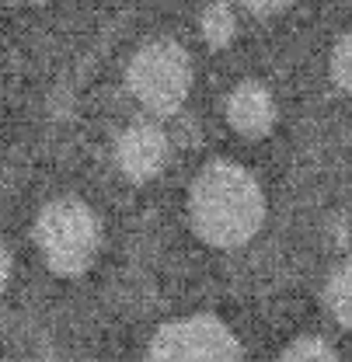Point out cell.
<instances>
[{
  "mask_svg": "<svg viewBox=\"0 0 352 362\" xmlns=\"http://www.w3.org/2000/svg\"><path fill=\"white\" fill-rule=\"evenodd\" d=\"M244 349L237 341V334L213 314H195L168 320L164 327H157V334L150 338L147 359H164V362H220V359H241Z\"/></svg>",
  "mask_w": 352,
  "mask_h": 362,
  "instance_id": "277c9868",
  "label": "cell"
},
{
  "mask_svg": "<svg viewBox=\"0 0 352 362\" xmlns=\"http://www.w3.org/2000/svg\"><path fill=\"white\" fill-rule=\"evenodd\" d=\"M7 279H11V255H7V247L0 244V293L7 289Z\"/></svg>",
  "mask_w": 352,
  "mask_h": 362,
  "instance_id": "7c38bea8",
  "label": "cell"
},
{
  "mask_svg": "<svg viewBox=\"0 0 352 362\" xmlns=\"http://www.w3.org/2000/svg\"><path fill=\"white\" fill-rule=\"evenodd\" d=\"M32 233H35V247L42 255L45 269L63 279L88 272V265L101 247V230H98L91 206L74 195L45 202L35 216Z\"/></svg>",
  "mask_w": 352,
  "mask_h": 362,
  "instance_id": "7a4b0ae2",
  "label": "cell"
},
{
  "mask_svg": "<svg viewBox=\"0 0 352 362\" xmlns=\"http://www.w3.org/2000/svg\"><path fill=\"white\" fill-rule=\"evenodd\" d=\"M324 307L342 327H352V258L328 275L324 282Z\"/></svg>",
  "mask_w": 352,
  "mask_h": 362,
  "instance_id": "52a82bcc",
  "label": "cell"
},
{
  "mask_svg": "<svg viewBox=\"0 0 352 362\" xmlns=\"http://www.w3.org/2000/svg\"><path fill=\"white\" fill-rule=\"evenodd\" d=\"M132 98L154 115H175L192 90V56L171 39L143 42L126 66Z\"/></svg>",
  "mask_w": 352,
  "mask_h": 362,
  "instance_id": "3957f363",
  "label": "cell"
},
{
  "mask_svg": "<svg viewBox=\"0 0 352 362\" xmlns=\"http://www.w3.org/2000/svg\"><path fill=\"white\" fill-rule=\"evenodd\" d=\"M168 153H171V146H168L164 129L150 126V122H136L130 129H123L115 139V164L136 185L157 178L168 164Z\"/></svg>",
  "mask_w": 352,
  "mask_h": 362,
  "instance_id": "5b68a950",
  "label": "cell"
},
{
  "mask_svg": "<svg viewBox=\"0 0 352 362\" xmlns=\"http://www.w3.org/2000/svg\"><path fill=\"white\" fill-rule=\"evenodd\" d=\"M227 126L244 139H262L276 126V98L259 81H241L227 94Z\"/></svg>",
  "mask_w": 352,
  "mask_h": 362,
  "instance_id": "8992f818",
  "label": "cell"
},
{
  "mask_svg": "<svg viewBox=\"0 0 352 362\" xmlns=\"http://www.w3.org/2000/svg\"><path fill=\"white\" fill-rule=\"evenodd\" d=\"M279 359L286 362H304V359H314V362H331L339 359V352L324 341V338H317V334H304V338H297V341H290L286 349H283V356Z\"/></svg>",
  "mask_w": 352,
  "mask_h": 362,
  "instance_id": "9c48e42d",
  "label": "cell"
},
{
  "mask_svg": "<svg viewBox=\"0 0 352 362\" xmlns=\"http://www.w3.org/2000/svg\"><path fill=\"white\" fill-rule=\"evenodd\" d=\"M241 7H248L251 14H259V18H268V14H279V11H286V7H293L297 0H237Z\"/></svg>",
  "mask_w": 352,
  "mask_h": 362,
  "instance_id": "8fae6325",
  "label": "cell"
},
{
  "mask_svg": "<svg viewBox=\"0 0 352 362\" xmlns=\"http://www.w3.org/2000/svg\"><path fill=\"white\" fill-rule=\"evenodd\" d=\"M331 81L352 98V32H346L331 49Z\"/></svg>",
  "mask_w": 352,
  "mask_h": 362,
  "instance_id": "30bf717a",
  "label": "cell"
},
{
  "mask_svg": "<svg viewBox=\"0 0 352 362\" xmlns=\"http://www.w3.org/2000/svg\"><path fill=\"white\" fill-rule=\"evenodd\" d=\"M199 32H203V39H206L210 49H227L234 42V35H237V18H234V11L227 4H210L203 11Z\"/></svg>",
  "mask_w": 352,
  "mask_h": 362,
  "instance_id": "ba28073f",
  "label": "cell"
},
{
  "mask_svg": "<svg viewBox=\"0 0 352 362\" xmlns=\"http://www.w3.org/2000/svg\"><path fill=\"white\" fill-rule=\"evenodd\" d=\"M188 223L210 247H244L265 223L262 185L234 160L206 164L188 188Z\"/></svg>",
  "mask_w": 352,
  "mask_h": 362,
  "instance_id": "6da1fadb",
  "label": "cell"
}]
</instances>
